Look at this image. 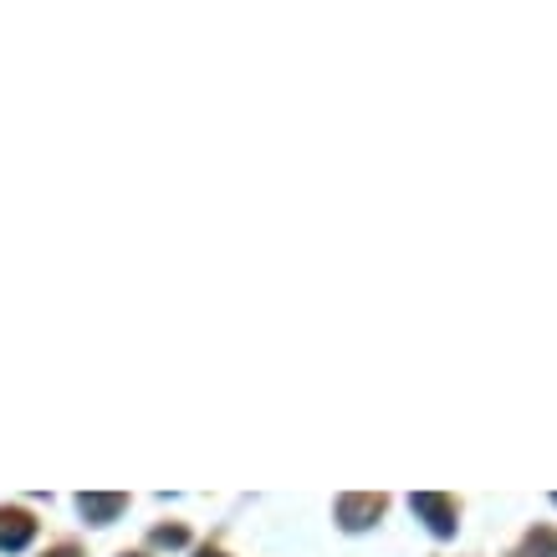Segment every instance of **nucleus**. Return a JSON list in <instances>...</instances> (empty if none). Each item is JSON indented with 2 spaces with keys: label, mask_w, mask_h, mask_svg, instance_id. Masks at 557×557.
Returning a JSON list of instances; mask_svg holds the SVG:
<instances>
[{
  "label": "nucleus",
  "mask_w": 557,
  "mask_h": 557,
  "mask_svg": "<svg viewBox=\"0 0 557 557\" xmlns=\"http://www.w3.org/2000/svg\"><path fill=\"white\" fill-rule=\"evenodd\" d=\"M409 507H414V511L424 517V522H430V532H435V537H450V532H456V502H450V496L420 491V496H414Z\"/></svg>",
  "instance_id": "1"
},
{
  "label": "nucleus",
  "mask_w": 557,
  "mask_h": 557,
  "mask_svg": "<svg viewBox=\"0 0 557 557\" xmlns=\"http://www.w3.org/2000/svg\"><path fill=\"white\" fill-rule=\"evenodd\" d=\"M384 517V496H338V522L348 532H363Z\"/></svg>",
  "instance_id": "2"
},
{
  "label": "nucleus",
  "mask_w": 557,
  "mask_h": 557,
  "mask_svg": "<svg viewBox=\"0 0 557 557\" xmlns=\"http://www.w3.org/2000/svg\"><path fill=\"white\" fill-rule=\"evenodd\" d=\"M36 537V522L26 511H0V553H21Z\"/></svg>",
  "instance_id": "3"
},
{
  "label": "nucleus",
  "mask_w": 557,
  "mask_h": 557,
  "mask_svg": "<svg viewBox=\"0 0 557 557\" xmlns=\"http://www.w3.org/2000/svg\"><path fill=\"white\" fill-rule=\"evenodd\" d=\"M77 507H83V517H87V522L108 527V522H113V517H119L123 507H128V502H123V496H83Z\"/></svg>",
  "instance_id": "4"
},
{
  "label": "nucleus",
  "mask_w": 557,
  "mask_h": 557,
  "mask_svg": "<svg viewBox=\"0 0 557 557\" xmlns=\"http://www.w3.org/2000/svg\"><path fill=\"white\" fill-rule=\"evenodd\" d=\"M527 553L532 557H557V537L553 532H532V537H527Z\"/></svg>",
  "instance_id": "5"
},
{
  "label": "nucleus",
  "mask_w": 557,
  "mask_h": 557,
  "mask_svg": "<svg viewBox=\"0 0 557 557\" xmlns=\"http://www.w3.org/2000/svg\"><path fill=\"white\" fill-rule=\"evenodd\" d=\"M153 542H159V547H185V527H159Z\"/></svg>",
  "instance_id": "6"
},
{
  "label": "nucleus",
  "mask_w": 557,
  "mask_h": 557,
  "mask_svg": "<svg viewBox=\"0 0 557 557\" xmlns=\"http://www.w3.org/2000/svg\"><path fill=\"white\" fill-rule=\"evenodd\" d=\"M51 557H77V553H72V547H62V553H51Z\"/></svg>",
  "instance_id": "7"
},
{
  "label": "nucleus",
  "mask_w": 557,
  "mask_h": 557,
  "mask_svg": "<svg viewBox=\"0 0 557 557\" xmlns=\"http://www.w3.org/2000/svg\"><path fill=\"white\" fill-rule=\"evenodd\" d=\"M195 557H220V553H195Z\"/></svg>",
  "instance_id": "8"
}]
</instances>
